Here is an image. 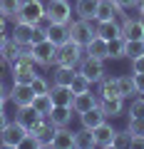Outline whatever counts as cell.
I'll use <instances>...</instances> for the list:
<instances>
[{"instance_id":"83f0119b","label":"cell","mask_w":144,"mask_h":149,"mask_svg":"<svg viewBox=\"0 0 144 149\" xmlns=\"http://www.w3.org/2000/svg\"><path fill=\"white\" fill-rule=\"evenodd\" d=\"M70 90H72V95L87 92V90H92V80L87 77V74H82L80 70H77V72H75V77H72V82H70Z\"/></svg>"},{"instance_id":"30bf717a","label":"cell","mask_w":144,"mask_h":149,"mask_svg":"<svg viewBox=\"0 0 144 149\" xmlns=\"http://www.w3.org/2000/svg\"><path fill=\"white\" fill-rule=\"evenodd\" d=\"M32 97H35V92H32V85H27V82H13V87L8 90V100H13L15 107L32 104Z\"/></svg>"},{"instance_id":"ee69618b","label":"cell","mask_w":144,"mask_h":149,"mask_svg":"<svg viewBox=\"0 0 144 149\" xmlns=\"http://www.w3.org/2000/svg\"><path fill=\"white\" fill-rule=\"evenodd\" d=\"M5 22H8V17L0 13V32H5Z\"/></svg>"},{"instance_id":"e0dca14e","label":"cell","mask_w":144,"mask_h":149,"mask_svg":"<svg viewBox=\"0 0 144 149\" xmlns=\"http://www.w3.org/2000/svg\"><path fill=\"white\" fill-rule=\"evenodd\" d=\"M85 55L90 57H97V60H109V47H107V40L99 35H95L90 42L85 45Z\"/></svg>"},{"instance_id":"44dd1931","label":"cell","mask_w":144,"mask_h":149,"mask_svg":"<svg viewBox=\"0 0 144 149\" xmlns=\"http://www.w3.org/2000/svg\"><path fill=\"white\" fill-rule=\"evenodd\" d=\"M97 97H99V100H114V97H122V95H119V82H117V77L104 74V77L99 80V92H97Z\"/></svg>"},{"instance_id":"ac0fdd59","label":"cell","mask_w":144,"mask_h":149,"mask_svg":"<svg viewBox=\"0 0 144 149\" xmlns=\"http://www.w3.org/2000/svg\"><path fill=\"white\" fill-rule=\"evenodd\" d=\"M52 147L55 149H72L75 147V132H72L70 127H55Z\"/></svg>"},{"instance_id":"8992f818","label":"cell","mask_w":144,"mask_h":149,"mask_svg":"<svg viewBox=\"0 0 144 149\" xmlns=\"http://www.w3.org/2000/svg\"><path fill=\"white\" fill-rule=\"evenodd\" d=\"M45 17H47L50 22L70 25V22H72V8H70L67 0H47V5H45Z\"/></svg>"},{"instance_id":"9a60e30c","label":"cell","mask_w":144,"mask_h":149,"mask_svg":"<svg viewBox=\"0 0 144 149\" xmlns=\"http://www.w3.org/2000/svg\"><path fill=\"white\" fill-rule=\"evenodd\" d=\"M117 15H124V10L114 3V0H97V13H95V22L99 20H112Z\"/></svg>"},{"instance_id":"52a82bcc","label":"cell","mask_w":144,"mask_h":149,"mask_svg":"<svg viewBox=\"0 0 144 149\" xmlns=\"http://www.w3.org/2000/svg\"><path fill=\"white\" fill-rule=\"evenodd\" d=\"M42 17H45V5H42V0H22V5H20V10H17L15 20L38 25Z\"/></svg>"},{"instance_id":"2e32d148","label":"cell","mask_w":144,"mask_h":149,"mask_svg":"<svg viewBox=\"0 0 144 149\" xmlns=\"http://www.w3.org/2000/svg\"><path fill=\"white\" fill-rule=\"evenodd\" d=\"M72 107H65V104H52V109H50L47 119L55 124V127H70V122H72Z\"/></svg>"},{"instance_id":"d590c367","label":"cell","mask_w":144,"mask_h":149,"mask_svg":"<svg viewBox=\"0 0 144 149\" xmlns=\"http://www.w3.org/2000/svg\"><path fill=\"white\" fill-rule=\"evenodd\" d=\"M112 147H114V149H127V147H132V134H129L127 129H124V132H117V134H114Z\"/></svg>"},{"instance_id":"484cf974","label":"cell","mask_w":144,"mask_h":149,"mask_svg":"<svg viewBox=\"0 0 144 149\" xmlns=\"http://www.w3.org/2000/svg\"><path fill=\"white\" fill-rule=\"evenodd\" d=\"M97 13V0H77L75 3V15L82 20H95Z\"/></svg>"},{"instance_id":"4dcf8cb0","label":"cell","mask_w":144,"mask_h":149,"mask_svg":"<svg viewBox=\"0 0 144 149\" xmlns=\"http://www.w3.org/2000/svg\"><path fill=\"white\" fill-rule=\"evenodd\" d=\"M32 107H35L42 117H47L50 109H52V97H50V92H47V95H35V97H32Z\"/></svg>"},{"instance_id":"7c38bea8","label":"cell","mask_w":144,"mask_h":149,"mask_svg":"<svg viewBox=\"0 0 144 149\" xmlns=\"http://www.w3.org/2000/svg\"><path fill=\"white\" fill-rule=\"evenodd\" d=\"M114 134H117V129H114L112 124L107 122V119L99 124V127H95V129H92L95 144H97V147H104V149H109V147H112V142H114Z\"/></svg>"},{"instance_id":"b9f144b4","label":"cell","mask_w":144,"mask_h":149,"mask_svg":"<svg viewBox=\"0 0 144 149\" xmlns=\"http://www.w3.org/2000/svg\"><path fill=\"white\" fill-rule=\"evenodd\" d=\"M0 102H8V87L3 82V77H0Z\"/></svg>"},{"instance_id":"f546056e","label":"cell","mask_w":144,"mask_h":149,"mask_svg":"<svg viewBox=\"0 0 144 149\" xmlns=\"http://www.w3.org/2000/svg\"><path fill=\"white\" fill-rule=\"evenodd\" d=\"M117 82H119V95H122L124 100L132 97V95H137V87H134V77L132 74H119Z\"/></svg>"},{"instance_id":"ba28073f","label":"cell","mask_w":144,"mask_h":149,"mask_svg":"<svg viewBox=\"0 0 144 149\" xmlns=\"http://www.w3.org/2000/svg\"><path fill=\"white\" fill-rule=\"evenodd\" d=\"M92 37H95V25H92V20L77 17L75 22H70V40H72V42H77V45L85 47Z\"/></svg>"},{"instance_id":"7a4b0ae2","label":"cell","mask_w":144,"mask_h":149,"mask_svg":"<svg viewBox=\"0 0 144 149\" xmlns=\"http://www.w3.org/2000/svg\"><path fill=\"white\" fill-rule=\"evenodd\" d=\"M52 134H55V124L47 117H42L38 124H32L27 129V142L32 147H52Z\"/></svg>"},{"instance_id":"7bdbcfd3","label":"cell","mask_w":144,"mask_h":149,"mask_svg":"<svg viewBox=\"0 0 144 149\" xmlns=\"http://www.w3.org/2000/svg\"><path fill=\"white\" fill-rule=\"evenodd\" d=\"M8 124H10V119H8V114H5V112H0V132H3V129H5Z\"/></svg>"},{"instance_id":"ab89813d","label":"cell","mask_w":144,"mask_h":149,"mask_svg":"<svg viewBox=\"0 0 144 149\" xmlns=\"http://www.w3.org/2000/svg\"><path fill=\"white\" fill-rule=\"evenodd\" d=\"M137 72H144V55L132 60V74H137Z\"/></svg>"},{"instance_id":"1f68e13d","label":"cell","mask_w":144,"mask_h":149,"mask_svg":"<svg viewBox=\"0 0 144 149\" xmlns=\"http://www.w3.org/2000/svg\"><path fill=\"white\" fill-rule=\"evenodd\" d=\"M124 45H127V40H124V37L107 40V47H109V60H122V57H124Z\"/></svg>"},{"instance_id":"836d02e7","label":"cell","mask_w":144,"mask_h":149,"mask_svg":"<svg viewBox=\"0 0 144 149\" xmlns=\"http://www.w3.org/2000/svg\"><path fill=\"white\" fill-rule=\"evenodd\" d=\"M20 5H22V0H0V13L5 17H15Z\"/></svg>"},{"instance_id":"6da1fadb","label":"cell","mask_w":144,"mask_h":149,"mask_svg":"<svg viewBox=\"0 0 144 149\" xmlns=\"http://www.w3.org/2000/svg\"><path fill=\"white\" fill-rule=\"evenodd\" d=\"M10 74H13V82H27V85L38 77V72H35V60H32V55L27 50H22V55L10 65Z\"/></svg>"},{"instance_id":"3957f363","label":"cell","mask_w":144,"mask_h":149,"mask_svg":"<svg viewBox=\"0 0 144 149\" xmlns=\"http://www.w3.org/2000/svg\"><path fill=\"white\" fill-rule=\"evenodd\" d=\"M82 57H85V47H82V45H77V42H72V40H67V42H62V45L57 47V55H55V65L77 67Z\"/></svg>"},{"instance_id":"277c9868","label":"cell","mask_w":144,"mask_h":149,"mask_svg":"<svg viewBox=\"0 0 144 149\" xmlns=\"http://www.w3.org/2000/svg\"><path fill=\"white\" fill-rule=\"evenodd\" d=\"M27 52L32 55L35 65H40V67H50V65H55L57 45H55V42H50L47 37H45V40H40V42H32L30 47H27Z\"/></svg>"},{"instance_id":"f35d334b","label":"cell","mask_w":144,"mask_h":149,"mask_svg":"<svg viewBox=\"0 0 144 149\" xmlns=\"http://www.w3.org/2000/svg\"><path fill=\"white\" fill-rule=\"evenodd\" d=\"M134 77V87H137V95H144V72H137L132 74Z\"/></svg>"},{"instance_id":"8fae6325","label":"cell","mask_w":144,"mask_h":149,"mask_svg":"<svg viewBox=\"0 0 144 149\" xmlns=\"http://www.w3.org/2000/svg\"><path fill=\"white\" fill-rule=\"evenodd\" d=\"M122 37L124 40H144V17L124 15L122 17Z\"/></svg>"},{"instance_id":"60d3db41","label":"cell","mask_w":144,"mask_h":149,"mask_svg":"<svg viewBox=\"0 0 144 149\" xmlns=\"http://www.w3.org/2000/svg\"><path fill=\"white\" fill-rule=\"evenodd\" d=\"M122 10H134V5H137V0H114Z\"/></svg>"},{"instance_id":"5b68a950","label":"cell","mask_w":144,"mask_h":149,"mask_svg":"<svg viewBox=\"0 0 144 149\" xmlns=\"http://www.w3.org/2000/svg\"><path fill=\"white\" fill-rule=\"evenodd\" d=\"M27 142V129L22 127L20 122H10L3 132H0V147L8 149H17Z\"/></svg>"},{"instance_id":"e575fe53","label":"cell","mask_w":144,"mask_h":149,"mask_svg":"<svg viewBox=\"0 0 144 149\" xmlns=\"http://www.w3.org/2000/svg\"><path fill=\"white\" fill-rule=\"evenodd\" d=\"M127 132L132 134V137H144V117H129Z\"/></svg>"},{"instance_id":"8d00e7d4","label":"cell","mask_w":144,"mask_h":149,"mask_svg":"<svg viewBox=\"0 0 144 149\" xmlns=\"http://www.w3.org/2000/svg\"><path fill=\"white\" fill-rule=\"evenodd\" d=\"M30 85H32V92H35V95H47V92H50V87H52V85H50V82L42 77V74H38V77H35V80H32Z\"/></svg>"},{"instance_id":"d6986e66","label":"cell","mask_w":144,"mask_h":149,"mask_svg":"<svg viewBox=\"0 0 144 149\" xmlns=\"http://www.w3.org/2000/svg\"><path fill=\"white\" fill-rule=\"evenodd\" d=\"M40 119H42V114H40L38 109L32 104H25V107H17V114H15V122H20L25 129H30L32 124H38Z\"/></svg>"},{"instance_id":"4fadbf2b","label":"cell","mask_w":144,"mask_h":149,"mask_svg":"<svg viewBox=\"0 0 144 149\" xmlns=\"http://www.w3.org/2000/svg\"><path fill=\"white\" fill-rule=\"evenodd\" d=\"M95 35L104 37V40H114V37H122V22L117 17L112 20H99L95 25Z\"/></svg>"},{"instance_id":"d4e9b609","label":"cell","mask_w":144,"mask_h":149,"mask_svg":"<svg viewBox=\"0 0 144 149\" xmlns=\"http://www.w3.org/2000/svg\"><path fill=\"white\" fill-rule=\"evenodd\" d=\"M77 67H65V65H55V72H52V85H67L72 82V77H75Z\"/></svg>"},{"instance_id":"603a6c76","label":"cell","mask_w":144,"mask_h":149,"mask_svg":"<svg viewBox=\"0 0 144 149\" xmlns=\"http://www.w3.org/2000/svg\"><path fill=\"white\" fill-rule=\"evenodd\" d=\"M99 107L104 112L107 119H117L124 112V97H114V100H99Z\"/></svg>"},{"instance_id":"74e56055","label":"cell","mask_w":144,"mask_h":149,"mask_svg":"<svg viewBox=\"0 0 144 149\" xmlns=\"http://www.w3.org/2000/svg\"><path fill=\"white\" fill-rule=\"evenodd\" d=\"M129 117H144V95L134 97L129 104Z\"/></svg>"},{"instance_id":"f1b7e54d","label":"cell","mask_w":144,"mask_h":149,"mask_svg":"<svg viewBox=\"0 0 144 149\" xmlns=\"http://www.w3.org/2000/svg\"><path fill=\"white\" fill-rule=\"evenodd\" d=\"M75 147H77V149H92V147H97V144H95V137H92V129H85V127H82L80 132H75Z\"/></svg>"},{"instance_id":"4316f807","label":"cell","mask_w":144,"mask_h":149,"mask_svg":"<svg viewBox=\"0 0 144 149\" xmlns=\"http://www.w3.org/2000/svg\"><path fill=\"white\" fill-rule=\"evenodd\" d=\"M0 50H3V55L8 57V62L13 65V62H15V60H17V57L22 55V50H25V47H22V45H17L15 40H13V37H8L5 42L0 45Z\"/></svg>"},{"instance_id":"5bb4252c","label":"cell","mask_w":144,"mask_h":149,"mask_svg":"<svg viewBox=\"0 0 144 149\" xmlns=\"http://www.w3.org/2000/svg\"><path fill=\"white\" fill-rule=\"evenodd\" d=\"M99 104V97L97 95H92V90H87V92H80V95H75L72 97V112L75 114H82V112H87V109H92V107H97Z\"/></svg>"},{"instance_id":"f6af8a7d","label":"cell","mask_w":144,"mask_h":149,"mask_svg":"<svg viewBox=\"0 0 144 149\" xmlns=\"http://www.w3.org/2000/svg\"><path fill=\"white\" fill-rule=\"evenodd\" d=\"M0 112H5V102H0Z\"/></svg>"},{"instance_id":"ffe728a7","label":"cell","mask_w":144,"mask_h":149,"mask_svg":"<svg viewBox=\"0 0 144 149\" xmlns=\"http://www.w3.org/2000/svg\"><path fill=\"white\" fill-rule=\"evenodd\" d=\"M77 117H80V124H82L85 129H95V127H99V124L107 119L99 104L92 107V109H87V112H82V114H77Z\"/></svg>"},{"instance_id":"7402d4cb","label":"cell","mask_w":144,"mask_h":149,"mask_svg":"<svg viewBox=\"0 0 144 149\" xmlns=\"http://www.w3.org/2000/svg\"><path fill=\"white\" fill-rule=\"evenodd\" d=\"M47 40L50 42H55L60 47L62 42H67L70 40V25H62V22H50L47 27Z\"/></svg>"},{"instance_id":"cb8c5ba5","label":"cell","mask_w":144,"mask_h":149,"mask_svg":"<svg viewBox=\"0 0 144 149\" xmlns=\"http://www.w3.org/2000/svg\"><path fill=\"white\" fill-rule=\"evenodd\" d=\"M50 97H52V104H65L70 107L72 104V90H70L67 85H52L50 87Z\"/></svg>"},{"instance_id":"9c48e42d","label":"cell","mask_w":144,"mask_h":149,"mask_svg":"<svg viewBox=\"0 0 144 149\" xmlns=\"http://www.w3.org/2000/svg\"><path fill=\"white\" fill-rule=\"evenodd\" d=\"M77 70H80L82 74H87L92 82H99L102 77L107 74L104 70V60H97V57H90V55H85V57L80 60V65H77Z\"/></svg>"},{"instance_id":"d6a6232c","label":"cell","mask_w":144,"mask_h":149,"mask_svg":"<svg viewBox=\"0 0 144 149\" xmlns=\"http://www.w3.org/2000/svg\"><path fill=\"white\" fill-rule=\"evenodd\" d=\"M144 55V40H127L124 45V57L134 60V57H142Z\"/></svg>"}]
</instances>
